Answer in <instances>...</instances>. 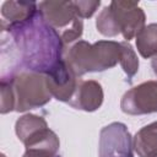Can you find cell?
<instances>
[{"label":"cell","mask_w":157,"mask_h":157,"mask_svg":"<svg viewBox=\"0 0 157 157\" xmlns=\"http://www.w3.org/2000/svg\"><path fill=\"white\" fill-rule=\"evenodd\" d=\"M26 150H32V151H39V152H45L50 153L53 156H58L59 147H60V141L58 135L50 130L49 128H44L32 135L25 144Z\"/></svg>","instance_id":"12"},{"label":"cell","mask_w":157,"mask_h":157,"mask_svg":"<svg viewBox=\"0 0 157 157\" xmlns=\"http://www.w3.org/2000/svg\"><path fill=\"white\" fill-rule=\"evenodd\" d=\"M22 157H56V156H53V155H50V153H45V152L26 150V152L23 153Z\"/></svg>","instance_id":"19"},{"label":"cell","mask_w":157,"mask_h":157,"mask_svg":"<svg viewBox=\"0 0 157 157\" xmlns=\"http://www.w3.org/2000/svg\"><path fill=\"white\" fill-rule=\"evenodd\" d=\"M0 90H1V108H0L1 114H6L15 110V99H13L12 88L6 77L1 78Z\"/></svg>","instance_id":"17"},{"label":"cell","mask_w":157,"mask_h":157,"mask_svg":"<svg viewBox=\"0 0 157 157\" xmlns=\"http://www.w3.org/2000/svg\"><path fill=\"white\" fill-rule=\"evenodd\" d=\"M38 12V4L36 1H5L1 6L2 29L21 26L32 20Z\"/></svg>","instance_id":"10"},{"label":"cell","mask_w":157,"mask_h":157,"mask_svg":"<svg viewBox=\"0 0 157 157\" xmlns=\"http://www.w3.org/2000/svg\"><path fill=\"white\" fill-rule=\"evenodd\" d=\"M96 27L97 31L105 37H115L120 33L109 5L103 7L98 13L96 18Z\"/></svg>","instance_id":"16"},{"label":"cell","mask_w":157,"mask_h":157,"mask_svg":"<svg viewBox=\"0 0 157 157\" xmlns=\"http://www.w3.org/2000/svg\"><path fill=\"white\" fill-rule=\"evenodd\" d=\"M121 54V45L114 40L75 42L65 53L64 59L80 77L88 72H101L114 67Z\"/></svg>","instance_id":"2"},{"label":"cell","mask_w":157,"mask_h":157,"mask_svg":"<svg viewBox=\"0 0 157 157\" xmlns=\"http://www.w3.org/2000/svg\"><path fill=\"white\" fill-rule=\"evenodd\" d=\"M134 150L139 157H157V120L135 134Z\"/></svg>","instance_id":"11"},{"label":"cell","mask_w":157,"mask_h":157,"mask_svg":"<svg viewBox=\"0 0 157 157\" xmlns=\"http://www.w3.org/2000/svg\"><path fill=\"white\" fill-rule=\"evenodd\" d=\"M151 66H152V70L155 72V75L157 76V55H155L151 60Z\"/></svg>","instance_id":"20"},{"label":"cell","mask_w":157,"mask_h":157,"mask_svg":"<svg viewBox=\"0 0 157 157\" xmlns=\"http://www.w3.org/2000/svg\"><path fill=\"white\" fill-rule=\"evenodd\" d=\"M109 7L113 12L117 26L126 42L136 37L146 26V15L139 6V2L114 0L109 4Z\"/></svg>","instance_id":"7"},{"label":"cell","mask_w":157,"mask_h":157,"mask_svg":"<svg viewBox=\"0 0 157 157\" xmlns=\"http://www.w3.org/2000/svg\"><path fill=\"white\" fill-rule=\"evenodd\" d=\"M120 45H121V54H120L119 64H120L121 69L124 70V72L126 74L128 78L131 80L139 71L137 54L135 53V50L132 49V47L129 42H126V40L120 42Z\"/></svg>","instance_id":"15"},{"label":"cell","mask_w":157,"mask_h":157,"mask_svg":"<svg viewBox=\"0 0 157 157\" xmlns=\"http://www.w3.org/2000/svg\"><path fill=\"white\" fill-rule=\"evenodd\" d=\"M15 99L16 112H27L43 107L52 99L44 74L22 69L7 78Z\"/></svg>","instance_id":"3"},{"label":"cell","mask_w":157,"mask_h":157,"mask_svg":"<svg viewBox=\"0 0 157 157\" xmlns=\"http://www.w3.org/2000/svg\"><path fill=\"white\" fill-rule=\"evenodd\" d=\"M120 108L129 115L157 113V81H145L126 91L121 97Z\"/></svg>","instance_id":"6"},{"label":"cell","mask_w":157,"mask_h":157,"mask_svg":"<svg viewBox=\"0 0 157 157\" xmlns=\"http://www.w3.org/2000/svg\"><path fill=\"white\" fill-rule=\"evenodd\" d=\"M45 77L52 97L60 102L69 103L77 88L80 77L72 71L65 59L45 74Z\"/></svg>","instance_id":"8"},{"label":"cell","mask_w":157,"mask_h":157,"mask_svg":"<svg viewBox=\"0 0 157 157\" xmlns=\"http://www.w3.org/2000/svg\"><path fill=\"white\" fill-rule=\"evenodd\" d=\"M48 128V124L43 117L36 115V114H25L20 117L16 120L15 124V132L18 137V140L25 144L32 135L38 132L39 130Z\"/></svg>","instance_id":"13"},{"label":"cell","mask_w":157,"mask_h":157,"mask_svg":"<svg viewBox=\"0 0 157 157\" xmlns=\"http://www.w3.org/2000/svg\"><path fill=\"white\" fill-rule=\"evenodd\" d=\"M99 0H76L72 1V6L80 18H90L99 7Z\"/></svg>","instance_id":"18"},{"label":"cell","mask_w":157,"mask_h":157,"mask_svg":"<svg viewBox=\"0 0 157 157\" xmlns=\"http://www.w3.org/2000/svg\"><path fill=\"white\" fill-rule=\"evenodd\" d=\"M104 99V93L101 83L94 80H81L78 81L77 88L70 99L69 104L83 112H94L101 108Z\"/></svg>","instance_id":"9"},{"label":"cell","mask_w":157,"mask_h":157,"mask_svg":"<svg viewBox=\"0 0 157 157\" xmlns=\"http://www.w3.org/2000/svg\"><path fill=\"white\" fill-rule=\"evenodd\" d=\"M136 38V48L140 55L145 59L157 55V23L145 26Z\"/></svg>","instance_id":"14"},{"label":"cell","mask_w":157,"mask_h":157,"mask_svg":"<svg viewBox=\"0 0 157 157\" xmlns=\"http://www.w3.org/2000/svg\"><path fill=\"white\" fill-rule=\"evenodd\" d=\"M134 137L128 126L120 121H113L99 132V157H134Z\"/></svg>","instance_id":"5"},{"label":"cell","mask_w":157,"mask_h":157,"mask_svg":"<svg viewBox=\"0 0 157 157\" xmlns=\"http://www.w3.org/2000/svg\"><path fill=\"white\" fill-rule=\"evenodd\" d=\"M4 31L12 36L21 63L27 70L45 75L64 59L65 44L39 11L28 22Z\"/></svg>","instance_id":"1"},{"label":"cell","mask_w":157,"mask_h":157,"mask_svg":"<svg viewBox=\"0 0 157 157\" xmlns=\"http://www.w3.org/2000/svg\"><path fill=\"white\" fill-rule=\"evenodd\" d=\"M43 20L58 32L64 44L74 43L82 36L83 23L77 16L72 1L47 0L38 4Z\"/></svg>","instance_id":"4"}]
</instances>
